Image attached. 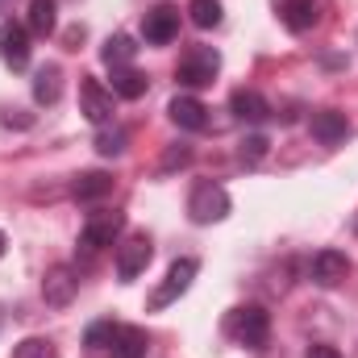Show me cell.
<instances>
[{"label":"cell","instance_id":"cell-17","mask_svg":"<svg viewBox=\"0 0 358 358\" xmlns=\"http://www.w3.org/2000/svg\"><path fill=\"white\" fill-rule=\"evenodd\" d=\"M59 96H63V67L59 63L38 67V76H34V100L38 104H59Z\"/></svg>","mask_w":358,"mask_h":358},{"label":"cell","instance_id":"cell-27","mask_svg":"<svg viewBox=\"0 0 358 358\" xmlns=\"http://www.w3.org/2000/svg\"><path fill=\"white\" fill-rule=\"evenodd\" d=\"M187 159H192V150H187V146H171V150L163 155V171H176V167H187Z\"/></svg>","mask_w":358,"mask_h":358},{"label":"cell","instance_id":"cell-24","mask_svg":"<svg viewBox=\"0 0 358 358\" xmlns=\"http://www.w3.org/2000/svg\"><path fill=\"white\" fill-rule=\"evenodd\" d=\"M125 146H129V134H125V129H100V134H96V155H104V159L121 155Z\"/></svg>","mask_w":358,"mask_h":358},{"label":"cell","instance_id":"cell-13","mask_svg":"<svg viewBox=\"0 0 358 358\" xmlns=\"http://www.w3.org/2000/svg\"><path fill=\"white\" fill-rule=\"evenodd\" d=\"M313 283H321V287H334V283H342L346 275H350V259L342 255V250H321L317 259H313Z\"/></svg>","mask_w":358,"mask_h":358},{"label":"cell","instance_id":"cell-15","mask_svg":"<svg viewBox=\"0 0 358 358\" xmlns=\"http://www.w3.org/2000/svg\"><path fill=\"white\" fill-rule=\"evenodd\" d=\"M25 29H29L34 38H50V34L59 29V4H55V0H29Z\"/></svg>","mask_w":358,"mask_h":358},{"label":"cell","instance_id":"cell-1","mask_svg":"<svg viewBox=\"0 0 358 358\" xmlns=\"http://www.w3.org/2000/svg\"><path fill=\"white\" fill-rule=\"evenodd\" d=\"M121 229H125V213H117V208L88 213V221H84V229H80V246H84V255H96V250L113 246V242L121 238Z\"/></svg>","mask_w":358,"mask_h":358},{"label":"cell","instance_id":"cell-30","mask_svg":"<svg viewBox=\"0 0 358 358\" xmlns=\"http://www.w3.org/2000/svg\"><path fill=\"white\" fill-rule=\"evenodd\" d=\"M0 8H8V0H0Z\"/></svg>","mask_w":358,"mask_h":358},{"label":"cell","instance_id":"cell-29","mask_svg":"<svg viewBox=\"0 0 358 358\" xmlns=\"http://www.w3.org/2000/svg\"><path fill=\"white\" fill-rule=\"evenodd\" d=\"M4 246H8V238H4V229H0V259H4Z\"/></svg>","mask_w":358,"mask_h":358},{"label":"cell","instance_id":"cell-22","mask_svg":"<svg viewBox=\"0 0 358 358\" xmlns=\"http://www.w3.org/2000/svg\"><path fill=\"white\" fill-rule=\"evenodd\" d=\"M187 13H192V25H200V29H217L221 25V0H192Z\"/></svg>","mask_w":358,"mask_h":358},{"label":"cell","instance_id":"cell-5","mask_svg":"<svg viewBox=\"0 0 358 358\" xmlns=\"http://www.w3.org/2000/svg\"><path fill=\"white\" fill-rule=\"evenodd\" d=\"M80 113L88 117L92 125H108L113 113H117V96H113V88H104L100 80L84 76V80H80Z\"/></svg>","mask_w":358,"mask_h":358},{"label":"cell","instance_id":"cell-18","mask_svg":"<svg viewBox=\"0 0 358 358\" xmlns=\"http://www.w3.org/2000/svg\"><path fill=\"white\" fill-rule=\"evenodd\" d=\"M113 96H121V100H138V96H146L150 88V80L138 71V67H113Z\"/></svg>","mask_w":358,"mask_h":358},{"label":"cell","instance_id":"cell-4","mask_svg":"<svg viewBox=\"0 0 358 358\" xmlns=\"http://www.w3.org/2000/svg\"><path fill=\"white\" fill-rule=\"evenodd\" d=\"M225 329H229V338H238L242 346H263L267 334H271V313L259 308V304H246V308H238V313L225 321Z\"/></svg>","mask_w":358,"mask_h":358},{"label":"cell","instance_id":"cell-26","mask_svg":"<svg viewBox=\"0 0 358 358\" xmlns=\"http://www.w3.org/2000/svg\"><path fill=\"white\" fill-rule=\"evenodd\" d=\"M263 155H267V138H263V134H250V138L242 142V159H246V163H259Z\"/></svg>","mask_w":358,"mask_h":358},{"label":"cell","instance_id":"cell-28","mask_svg":"<svg viewBox=\"0 0 358 358\" xmlns=\"http://www.w3.org/2000/svg\"><path fill=\"white\" fill-rule=\"evenodd\" d=\"M304 358H342L338 355V346H325V342H317V346H308Z\"/></svg>","mask_w":358,"mask_h":358},{"label":"cell","instance_id":"cell-3","mask_svg":"<svg viewBox=\"0 0 358 358\" xmlns=\"http://www.w3.org/2000/svg\"><path fill=\"white\" fill-rule=\"evenodd\" d=\"M187 213L196 225H213V221H225L229 217V192L221 183H196L192 196H187Z\"/></svg>","mask_w":358,"mask_h":358},{"label":"cell","instance_id":"cell-25","mask_svg":"<svg viewBox=\"0 0 358 358\" xmlns=\"http://www.w3.org/2000/svg\"><path fill=\"white\" fill-rule=\"evenodd\" d=\"M13 358H59V350L46 338H25V342L13 346Z\"/></svg>","mask_w":358,"mask_h":358},{"label":"cell","instance_id":"cell-9","mask_svg":"<svg viewBox=\"0 0 358 358\" xmlns=\"http://www.w3.org/2000/svg\"><path fill=\"white\" fill-rule=\"evenodd\" d=\"M176 34H179V8L176 4H159V8H150L142 17V38L150 46H167V42H176Z\"/></svg>","mask_w":358,"mask_h":358},{"label":"cell","instance_id":"cell-23","mask_svg":"<svg viewBox=\"0 0 358 358\" xmlns=\"http://www.w3.org/2000/svg\"><path fill=\"white\" fill-rule=\"evenodd\" d=\"M113 338H117L113 321H92L88 329H84V346L88 350H113Z\"/></svg>","mask_w":358,"mask_h":358},{"label":"cell","instance_id":"cell-14","mask_svg":"<svg viewBox=\"0 0 358 358\" xmlns=\"http://www.w3.org/2000/svg\"><path fill=\"white\" fill-rule=\"evenodd\" d=\"M167 113H171V121H176L179 129H192V134L208 129V108H204V100H196V96H176V100L167 104Z\"/></svg>","mask_w":358,"mask_h":358},{"label":"cell","instance_id":"cell-10","mask_svg":"<svg viewBox=\"0 0 358 358\" xmlns=\"http://www.w3.org/2000/svg\"><path fill=\"white\" fill-rule=\"evenodd\" d=\"M76 292H80V275H76L71 267H50L46 271V279H42V296H46L50 308H67V304L76 300Z\"/></svg>","mask_w":358,"mask_h":358},{"label":"cell","instance_id":"cell-11","mask_svg":"<svg viewBox=\"0 0 358 358\" xmlns=\"http://www.w3.org/2000/svg\"><path fill=\"white\" fill-rule=\"evenodd\" d=\"M308 129H313V138L325 142V146H338V142L350 138V121H346V113H338V108H321V113H313Z\"/></svg>","mask_w":358,"mask_h":358},{"label":"cell","instance_id":"cell-8","mask_svg":"<svg viewBox=\"0 0 358 358\" xmlns=\"http://www.w3.org/2000/svg\"><path fill=\"white\" fill-rule=\"evenodd\" d=\"M29 29L21 21H0V59L13 67V71H25L29 67Z\"/></svg>","mask_w":358,"mask_h":358},{"label":"cell","instance_id":"cell-2","mask_svg":"<svg viewBox=\"0 0 358 358\" xmlns=\"http://www.w3.org/2000/svg\"><path fill=\"white\" fill-rule=\"evenodd\" d=\"M217 71H221V55H217L213 46H192V50L179 59L176 80L183 88H204V84L217 80Z\"/></svg>","mask_w":358,"mask_h":358},{"label":"cell","instance_id":"cell-21","mask_svg":"<svg viewBox=\"0 0 358 358\" xmlns=\"http://www.w3.org/2000/svg\"><path fill=\"white\" fill-rule=\"evenodd\" d=\"M108 192H113V176H104V171H84V176L71 183V196L76 200H100Z\"/></svg>","mask_w":358,"mask_h":358},{"label":"cell","instance_id":"cell-16","mask_svg":"<svg viewBox=\"0 0 358 358\" xmlns=\"http://www.w3.org/2000/svg\"><path fill=\"white\" fill-rule=\"evenodd\" d=\"M283 25L292 29V34H304V29H313L317 25V17H321V8H317V0H283Z\"/></svg>","mask_w":358,"mask_h":358},{"label":"cell","instance_id":"cell-20","mask_svg":"<svg viewBox=\"0 0 358 358\" xmlns=\"http://www.w3.org/2000/svg\"><path fill=\"white\" fill-rule=\"evenodd\" d=\"M146 346H150L146 329H138V325H117V338H113V355L117 358H142Z\"/></svg>","mask_w":358,"mask_h":358},{"label":"cell","instance_id":"cell-12","mask_svg":"<svg viewBox=\"0 0 358 358\" xmlns=\"http://www.w3.org/2000/svg\"><path fill=\"white\" fill-rule=\"evenodd\" d=\"M229 108H234V117H238V121H246V125H263V121L271 117L267 96H263V92H255V88H238L234 96H229Z\"/></svg>","mask_w":358,"mask_h":358},{"label":"cell","instance_id":"cell-19","mask_svg":"<svg viewBox=\"0 0 358 358\" xmlns=\"http://www.w3.org/2000/svg\"><path fill=\"white\" fill-rule=\"evenodd\" d=\"M134 55H138V42H134L129 34H113V38H104V46H100L104 67H129Z\"/></svg>","mask_w":358,"mask_h":358},{"label":"cell","instance_id":"cell-7","mask_svg":"<svg viewBox=\"0 0 358 358\" xmlns=\"http://www.w3.org/2000/svg\"><path fill=\"white\" fill-rule=\"evenodd\" d=\"M150 255H155V246H150V238H146V234L125 238V242L117 246V275H121V283H134V279L146 271Z\"/></svg>","mask_w":358,"mask_h":358},{"label":"cell","instance_id":"cell-6","mask_svg":"<svg viewBox=\"0 0 358 358\" xmlns=\"http://www.w3.org/2000/svg\"><path fill=\"white\" fill-rule=\"evenodd\" d=\"M196 271H200V263H196V259H179V263H171L167 279H163V283L155 287V296H150V308H167V304H176L179 296L192 287Z\"/></svg>","mask_w":358,"mask_h":358}]
</instances>
